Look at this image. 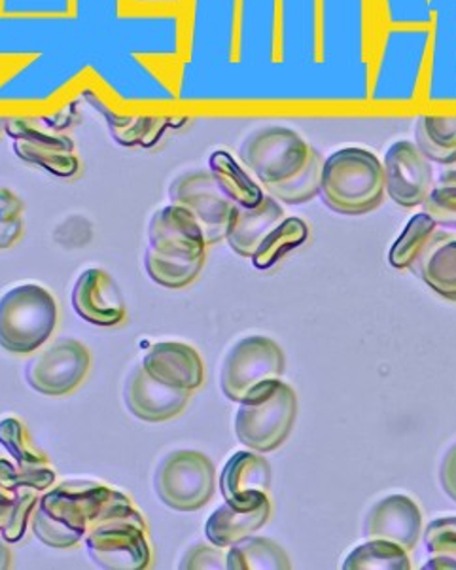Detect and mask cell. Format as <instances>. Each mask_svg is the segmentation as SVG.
I'll return each mask as SVG.
<instances>
[{"label": "cell", "mask_w": 456, "mask_h": 570, "mask_svg": "<svg viewBox=\"0 0 456 570\" xmlns=\"http://www.w3.org/2000/svg\"><path fill=\"white\" fill-rule=\"evenodd\" d=\"M439 480L445 493L456 502V444L444 456V463L439 469Z\"/></svg>", "instance_id": "39"}, {"label": "cell", "mask_w": 456, "mask_h": 570, "mask_svg": "<svg viewBox=\"0 0 456 570\" xmlns=\"http://www.w3.org/2000/svg\"><path fill=\"white\" fill-rule=\"evenodd\" d=\"M425 213L437 224L456 228V167L447 169L434 180L430 194L426 197Z\"/></svg>", "instance_id": "34"}, {"label": "cell", "mask_w": 456, "mask_h": 570, "mask_svg": "<svg viewBox=\"0 0 456 570\" xmlns=\"http://www.w3.org/2000/svg\"><path fill=\"white\" fill-rule=\"evenodd\" d=\"M436 31L432 40L428 99H456V0H430Z\"/></svg>", "instance_id": "15"}, {"label": "cell", "mask_w": 456, "mask_h": 570, "mask_svg": "<svg viewBox=\"0 0 456 570\" xmlns=\"http://www.w3.org/2000/svg\"><path fill=\"white\" fill-rule=\"evenodd\" d=\"M415 145L430 161L456 164V116H418Z\"/></svg>", "instance_id": "25"}, {"label": "cell", "mask_w": 456, "mask_h": 570, "mask_svg": "<svg viewBox=\"0 0 456 570\" xmlns=\"http://www.w3.org/2000/svg\"><path fill=\"white\" fill-rule=\"evenodd\" d=\"M86 546L91 561L105 570H145L152 563L148 525L127 494H115L89 523Z\"/></svg>", "instance_id": "3"}, {"label": "cell", "mask_w": 456, "mask_h": 570, "mask_svg": "<svg viewBox=\"0 0 456 570\" xmlns=\"http://www.w3.org/2000/svg\"><path fill=\"white\" fill-rule=\"evenodd\" d=\"M226 558H228V553H224V548H220V546H215L212 542H209V544H196L186 551L185 558L178 564V569L228 570Z\"/></svg>", "instance_id": "37"}, {"label": "cell", "mask_w": 456, "mask_h": 570, "mask_svg": "<svg viewBox=\"0 0 456 570\" xmlns=\"http://www.w3.org/2000/svg\"><path fill=\"white\" fill-rule=\"evenodd\" d=\"M430 558L423 564V570H456V551L442 550L428 553Z\"/></svg>", "instance_id": "40"}, {"label": "cell", "mask_w": 456, "mask_h": 570, "mask_svg": "<svg viewBox=\"0 0 456 570\" xmlns=\"http://www.w3.org/2000/svg\"><path fill=\"white\" fill-rule=\"evenodd\" d=\"M423 534V512L407 494H388L375 502L366 521V539L390 540L412 551Z\"/></svg>", "instance_id": "16"}, {"label": "cell", "mask_w": 456, "mask_h": 570, "mask_svg": "<svg viewBox=\"0 0 456 570\" xmlns=\"http://www.w3.org/2000/svg\"><path fill=\"white\" fill-rule=\"evenodd\" d=\"M23 234V202L18 194L0 186V250L13 247Z\"/></svg>", "instance_id": "35"}, {"label": "cell", "mask_w": 456, "mask_h": 570, "mask_svg": "<svg viewBox=\"0 0 456 570\" xmlns=\"http://www.w3.org/2000/svg\"><path fill=\"white\" fill-rule=\"evenodd\" d=\"M91 367L89 348L77 340H58L27 362V385L42 396H67L82 385Z\"/></svg>", "instance_id": "12"}, {"label": "cell", "mask_w": 456, "mask_h": 570, "mask_svg": "<svg viewBox=\"0 0 456 570\" xmlns=\"http://www.w3.org/2000/svg\"><path fill=\"white\" fill-rule=\"evenodd\" d=\"M426 551H456V515L432 521L425 531Z\"/></svg>", "instance_id": "38"}, {"label": "cell", "mask_w": 456, "mask_h": 570, "mask_svg": "<svg viewBox=\"0 0 456 570\" xmlns=\"http://www.w3.org/2000/svg\"><path fill=\"white\" fill-rule=\"evenodd\" d=\"M218 488L229 504L254 508L266 502L271 488V466L258 451H237L224 464Z\"/></svg>", "instance_id": "17"}, {"label": "cell", "mask_w": 456, "mask_h": 570, "mask_svg": "<svg viewBox=\"0 0 456 570\" xmlns=\"http://www.w3.org/2000/svg\"><path fill=\"white\" fill-rule=\"evenodd\" d=\"M385 190L399 207L425 205L426 197L434 186V171L430 159L418 150L412 140H396L388 146L385 158Z\"/></svg>", "instance_id": "13"}, {"label": "cell", "mask_w": 456, "mask_h": 570, "mask_svg": "<svg viewBox=\"0 0 456 570\" xmlns=\"http://www.w3.org/2000/svg\"><path fill=\"white\" fill-rule=\"evenodd\" d=\"M385 169L368 148L345 146L324 159L320 197L339 215H366L385 199Z\"/></svg>", "instance_id": "4"}, {"label": "cell", "mask_w": 456, "mask_h": 570, "mask_svg": "<svg viewBox=\"0 0 456 570\" xmlns=\"http://www.w3.org/2000/svg\"><path fill=\"white\" fill-rule=\"evenodd\" d=\"M190 394L188 391H178L159 383L146 374L145 367L140 364L133 367V372L127 377L123 400L129 413L140 421L166 423L185 412L190 402Z\"/></svg>", "instance_id": "19"}, {"label": "cell", "mask_w": 456, "mask_h": 570, "mask_svg": "<svg viewBox=\"0 0 456 570\" xmlns=\"http://www.w3.org/2000/svg\"><path fill=\"white\" fill-rule=\"evenodd\" d=\"M4 131L10 135L13 154L21 161L34 165L53 177H77L82 167L77 146L65 135L46 134L31 124L18 120H7Z\"/></svg>", "instance_id": "14"}, {"label": "cell", "mask_w": 456, "mask_h": 570, "mask_svg": "<svg viewBox=\"0 0 456 570\" xmlns=\"http://www.w3.org/2000/svg\"><path fill=\"white\" fill-rule=\"evenodd\" d=\"M209 171L235 205L256 207L267 196L264 186L252 177V173L226 150L210 154Z\"/></svg>", "instance_id": "24"}, {"label": "cell", "mask_w": 456, "mask_h": 570, "mask_svg": "<svg viewBox=\"0 0 456 570\" xmlns=\"http://www.w3.org/2000/svg\"><path fill=\"white\" fill-rule=\"evenodd\" d=\"M58 326V302L44 286L26 283L0 298V347L12 355L39 351Z\"/></svg>", "instance_id": "6"}, {"label": "cell", "mask_w": 456, "mask_h": 570, "mask_svg": "<svg viewBox=\"0 0 456 570\" xmlns=\"http://www.w3.org/2000/svg\"><path fill=\"white\" fill-rule=\"evenodd\" d=\"M412 558L409 551L396 542L380 539H366L350 551L343 570H409Z\"/></svg>", "instance_id": "27"}, {"label": "cell", "mask_w": 456, "mask_h": 570, "mask_svg": "<svg viewBox=\"0 0 456 570\" xmlns=\"http://www.w3.org/2000/svg\"><path fill=\"white\" fill-rule=\"evenodd\" d=\"M39 499V491L34 489H23L13 499L0 497V532L8 544H16L26 537Z\"/></svg>", "instance_id": "30"}, {"label": "cell", "mask_w": 456, "mask_h": 570, "mask_svg": "<svg viewBox=\"0 0 456 570\" xmlns=\"http://www.w3.org/2000/svg\"><path fill=\"white\" fill-rule=\"evenodd\" d=\"M324 159L320 153L313 148L311 159L305 165L304 171L288 183L266 188L269 196L279 199L282 204L301 205L311 202L313 197L320 194V180H323Z\"/></svg>", "instance_id": "31"}, {"label": "cell", "mask_w": 456, "mask_h": 570, "mask_svg": "<svg viewBox=\"0 0 456 570\" xmlns=\"http://www.w3.org/2000/svg\"><path fill=\"white\" fill-rule=\"evenodd\" d=\"M116 493V489L91 480L53 485L40 494L32 512V532L48 548L69 550L86 539L89 523Z\"/></svg>", "instance_id": "2"}, {"label": "cell", "mask_w": 456, "mask_h": 570, "mask_svg": "<svg viewBox=\"0 0 456 570\" xmlns=\"http://www.w3.org/2000/svg\"><path fill=\"white\" fill-rule=\"evenodd\" d=\"M53 485H56V472L50 464L26 469L7 456L0 455V497L13 499L23 489H34L39 493H44Z\"/></svg>", "instance_id": "29"}, {"label": "cell", "mask_w": 456, "mask_h": 570, "mask_svg": "<svg viewBox=\"0 0 456 570\" xmlns=\"http://www.w3.org/2000/svg\"><path fill=\"white\" fill-rule=\"evenodd\" d=\"M269 515H271L269 499L254 508H239L224 502L222 507L216 508L215 512L210 513L209 520L205 523V537L212 544L228 550L242 539L260 531L269 520Z\"/></svg>", "instance_id": "23"}, {"label": "cell", "mask_w": 456, "mask_h": 570, "mask_svg": "<svg viewBox=\"0 0 456 570\" xmlns=\"http://www.w3.org/2000/svg\"><path fill=\"white\" fill-rule=\"evenodd\" d=\"M437 228V223L428 213H418L406 224V229L402 232L396 243H394L388 262L394 269H407L412 267L417 258L420 248L425 247L432 232Z\"/></svg>", "instance_id": "32"}, {"label": "cell", "mask_w": 456, "mask_h": 570, "mask_svg": "<svg viewBox=\"0 0 456 570\" xmlns=\"http://www.w3.org/2000/svg\"><path fill=\"white\" fill-rule=\"evenodd\" d=\"M285 364V353L271 337H242L224 358L220 372L224 396L239 404L254 389L267 381L280 380Z\"/></svg>", "instance_id": "9"}, {"label": "cell", "mask_w": 456, "mask_h": 570, "mask_svg": "<svg viewBox=\"0 0 456 570\" xmlns=\"http://www.w3.org/2000/svg\"><path fill=\"white\" fill-rule=\"evenodd\" d=\"M4 127H7V120H4V118H0V134L4 131Z\"/></svg>", "instance_id": "42"}, {"label": "cell", "mask_w": 456, "mask_h": 570, "mask_svg": "<svg viewBox=\"0 0 456 570\" xmlns=\"http://www.w3.org/2000/svg\"><path fill=\"white\" fill-rule=\"evenodd\" d=\"M7 542V540H4ZM0 539V570H8L12 567V553L8 550V546Z\"/></svg>", "instance_id": "41"}, {"label": "cell", "mask_w": 456, "mask_h": 570, "mask_svg": "<svg viewBox=\"0 0 456 570\" xmlns=\"http://www.w3.org/2000/svg\"><path fill=\"white\" fill-rule=\"evenodd\" d=\"M0 445L7 450L12 461L26 469L48 466V456L32 444L23 421L18 417L0 419Z\"/></svg>", "instance_id": "33"}, {"label": "cell", "mask_w": 456, "mask_h": 570, "mask_svg": "<svg viewBox=\"0 0 456 570\" xmlns=\"http://www.w3.org/2000/svg\"><path fill=\"white\" fill-rule=\"evenodd\" d=\"M285 218V209L280 207L279 199L269 194L256 207L237 205L229 223L226 242L239 256L252 258L267 235L271 234Z\"/></svg>", "instance_id": "22"}, {"label": "cell", "mask_w": 456, "mask_h": 570, "mask_svg": "<svg viewBox=\"0 0 456 570\" xmlns=\"http://www.w3.org/2000/svg\"><path fill=\"white\" fill-rule=\"evenodd\" d=\"M228 570H288L291 561L275 540L247 537L228 548Z\"/></svg>", "instance_id": "26"}, {"label": "cell", "mask_w": 456, "mask_h": 570, "mask_svg": "<svg viewBox=\"0 0 456 570\" xmlns=\"http://www.w3.org/2000/svg\"><path fill=\"white\" fill-rule=\"evenodd\" d=\"M207 247L196 218L178 205H166L153 213L148 224L146 273L163 288H186L204 269Z\"/></svg>", "instance_id": "1"}, {"label": "cell", "mask_w": 456, "mask_h": 570, "mask_svg": "<svg viewBox=\"0 0 456 570\" xmlns=\"http://www.w3.org/2000/svg\"><path fill=\"white\" fill-rule=\"evenodd\" d=\"M409 269L442 298L456 302V234L434 229Z\"/></svg>", "instance_id": "21"}, {"label": "cell", "mask_w": 456, "mask_h": 570, "mask_svg": "<svg viewBox=\"0 0 456 570\" xmlns=\"http://www.w3.org/2000/svg\"><path fill=\"white\" fill-rule=\"evenodd\" d=\"M215 464L201 451L178 450L163 456L153 475V489L167 508L197 512L215 497Z\"/></svg>", "instance_id": "8"}, {"label": "cell", "mask_w": 456, "mask_h": 570, "mask_svg": "<svg viewBox=\"0 0 456 570\" xmlns=\"http://www.w3.org/2000/svg\"><path fill=\"white\" fill-rule=\"evenodd\" d=\"M394 26H425L432 21L430 0H385Z\"/></svg>", "instance_id": "36"}, {"label": "cell", "mask_w": 456, "mask_h": 570, "mask_svg": "<svg viewBox=\"0 0 456 570\" xmlns=\"http://www.w3.org/2000/svg\"><path fill=\"white\" fill-rule=\"evenodd\" d=\"M298 415V399L285 381H267L239 402L235 436L248 450L269 453L285 444Z\"/></svg>", "instance_id": "5"}, {"label": "cell", "mask_w": 456, "mask_h": 570, "mask_svg": "<svg viewBox=\"0 0 456 570\" xmlns=\"http://www.w3.org/2000/svg\"><path fill=\"white\" fill-rule=\"evenodd\" d=\"M428 29H393L380 56L375 77L374 99L406 101L415 94V83L425 69Z\"/></svg>", "instance_id": "10"}, {"label": "cell", "mask_w": 456, "mask_h": 570, "mask_svg": "<svg viewBox=\"0 0 456 570\" xmlns=\"http://www.w3.org/2000/svg\"><path fill=\"white\" fill-rule=\"evenodd\" d=\"M313 146L290 127H260L239 146L241 164L264 186H279L298 177L311 159Z\"/></svg>", "instance_id": "7"}, {"label": "cell", "mask_w": 456, "mask_h": 570, "mask_svg": "<svg viewBox=\"0 0 456 570\" xmlns=\"http://www.w3.org/2000/svg\"><path fill=\"white\" fill-rule=\"evenodd\" d=\"M169 204L182 207L196 218L207 245L226 242L237 205L224 194L212 173L196 169L178 175L169 186Z\"/></svg>", "instance_id": "11"}, {"label": "cell", "mask_w": 456, "mask_h": 570, "mask_svg": "<svg viewBox=\"0 0 456 570\" xmlns=\"http://www.w3.org/2000/svg\"><path fill=\"white\" fill-rule=\"evenodd\" d=\"M140 364L145 367L146 374L167 387L194 393L204 385V361L188 343H156Z\"/></svg>", "instance_id": "20"}, {"label": "cell", "mask_w": 456, "mask_h": 570, "mask_svg": "<svg viewBox=\"0 0 456 570\" xmlns=\"http://www.w3.org/2000/svg\"><path fill=\"white\" fill-rule=\"evenodd\" d=\"M307 239H309V226L301 218H285L254 253V267L269 269L290 250L301 247Z\"/></svg>", "instance_id": "28"}, {"label": "cell", "mask_w": 456, "mask_h": 570, "mask_svg": "<svg viewBox=\"0 0 456 570\" xmlns=\"http://www.w3.org/2000/svg\"><path fill=\"white\" fill-rule=\"evenodd\" d=\"M72 307L86 323L118 326L126 318V304L116 281L105 269L89 267L72 288Z\"/></svg>", "instance_id": "18"}]
</instances>
